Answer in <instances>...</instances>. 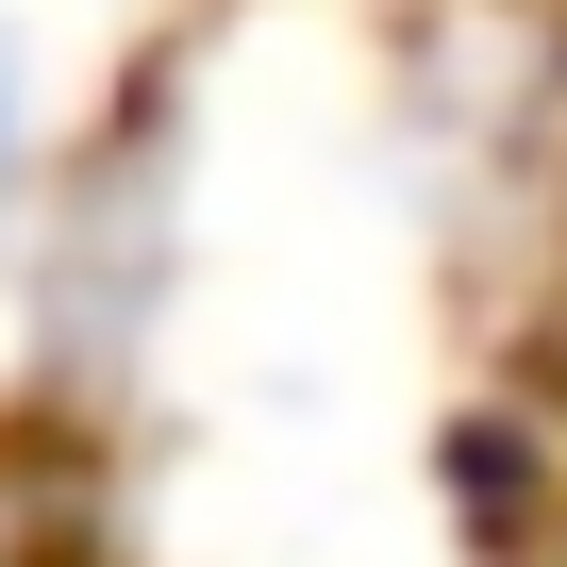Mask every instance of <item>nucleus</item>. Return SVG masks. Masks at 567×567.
Instances as JSON below:
<instances>
[{
  "label": "nucleus",
  "instance_id": "1",
  "mask_svg": "<svg viewBox=\"0 0 567 567\" xmlns=\"http://www.w3.org/2000/svg\"><path fill=\"white\" fill-rule=\"evenodd\" d=\"M34 184H51V134H34V51L0 34V250L34 234Z\"/></svg>",
  "mask_w": 567,
  "mask_h": 567
}]
</instances>
